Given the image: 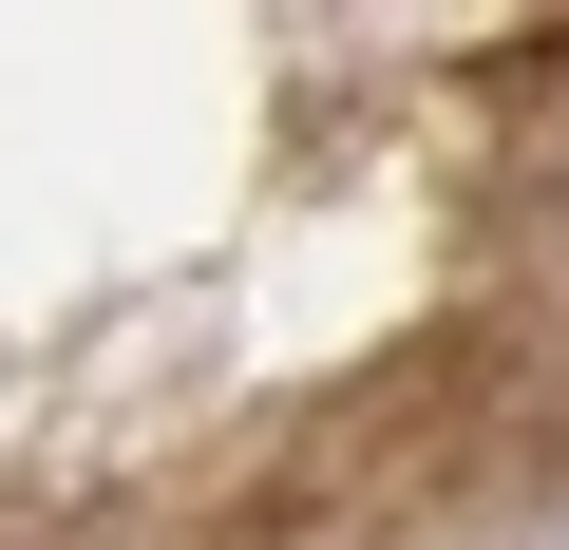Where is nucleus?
Segmentation results:
<instances>
[]
</instances>
